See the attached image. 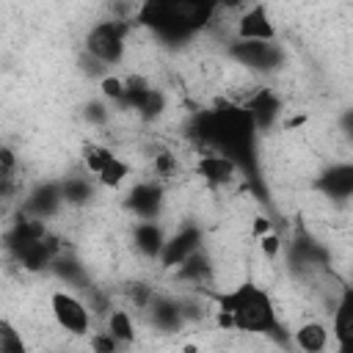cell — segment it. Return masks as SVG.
<instances>
[{"mask_svg":"<svg viewBox=\"0 0 353 353\" xmlns=\"http://www.w3.org/2000/svg\"><path fill=\"white\" fill-rule=\"evenodd\" d=\"M221 312L232 317V325L237 331H251V334H270L279 328L276 306L270 295L256 287V284H240L229 292L218 295Z\"/></svg>","mask_w":353,"mask_h":353,"instance_id":"obj_1","label":"cell"},{"mask_svg":"<svg viewBox=\"0 0 353 353\" xmlns=\"http://www.w3.org/2000/svg\"><path fill=\"white\" fill-rule=\"evenodd\" d=\"M127 25L119 19L110 22H99L91 28L88 39H85V50L91 58H97L102 66H113L124 58V36H127Z\"/></svg>","mask_w":353,"mask_h":353,"instance_id":"obj_2","label":"cell"},{"mask_svg":"<svg viewBox=\"0 0 353 353\" xmlns=\"http://www.w3.org/2000/svg\"><path fill=\"white\" fill-rule=\"evenodd\" d=\"M50 309H52L55 323H58L66 334L83 336V334L91 331V312H88V306H85L77 295H72V292H66V290H55V292L50 295Z\"/></svg>","mask_w":353,"mask_h":353,"instance_id":"obj_3","label":"cell"},{"mask_svg":"<svg viewBox=\"0 0 353 353\" xmlns=\"http://www.w3.org/2000/svg\"><path fill=\"white\" fill-rule=\"evenodd\" d=\"M237 36H240V41H273L276 28L262 6H251L237 19Z\"/></svg>","mask_w":353,"mask_h":353,"instance_id":"obj_4","label":"cell"},{"mask_svg":"<svg viewBox=\"0 0 353 353\" xmlns=\"http://www.w3.org/2000/svg\"><path fill=\"white\" fill-rule=\"evenodd\" d=\"M196 174H201L210 185H229L237 176V163L226 154H204L196 163Z\"/></svg>","mask_w":353,"mask_h":353,"instance_id":"obj_5","label":"cell"},{"mask_svg":"<svg viewBox=\"0 0 353 353\" xmlns=\"http://www.w3.org/2000/svg\"><path fill=\"white\" fill-rule=\"evenodd\" d=\"M127 204L138 218H154L160 212V204H163V190L154 182H141L130 190Z\"/></svg>","mask_w":353,"mask_h":353,"instance_id":"obj_6","label":"cell"},{"mask_svg":"<svg viewBox=\"0 0 353 353\" xmlns=\"http://www.w3.org/2000/svg\"><path fill=\"white\" fill-rule=\"evenodd\" d=\"M193 251H199V232L196 229H182L174 237H165V245L160 251V262L165 268H171V265H179Z\"/></svg>","mask_w":353,"mask_h":353,"instance_id":"obj_7","label":"cell"},{"mask_svg":"<svg viewBox=\"0 0 353 353\" xmlns=\"http://www.w3.org/2000/svg\"><path fill=\"white\" fill-rule=\"evenodd\" d=\"M132 243L143 256H160L165 245V234L160 223H154V218H141V223H135L132 229Z\"/></svg>","mask_w":353,"mask_h":353,"instance_id":"obj_8","label":"cell"},{"mask_svg":"<svg viewBox=\"0 0 353 353\" xmlns=\"http://www.w3.org/2000/svg\"><path fill=\"white\" fill-rule=\"evenodd\" d=\"M295 345L301 347V350H306V353H320V350H325V345H328V331H325V325L323 323H303L298 331H295Z\"/></svg>","mask_w":353,"mask_h":353,"instance_id":"obj_9","label":"cell"},{"mask_svg":"<svg viewBox=\"0 0 353 353\" xmlns=\"http://www.w3.org/2000/svg\"><path fill=\"white\" fill-rule=\"evenodd\" d=\"M61 201H63V196H61V188H55V185H47V188H39V190L30 196L28 207H30V210H33L39 218H44V215L55 212Z\"/></svg>","mask_w":353,"mask_h":353,"instance_id":"obj_10","label":"cell"},{"mask_svg":"<svg viewBox=\"0 0 353 353\" xmlns=\"http://www.w3.org/2000/svg\"><path fill=\"white\" fill-rule=\"evenodd\" d=\"M152 317H154V325H160V328H165V331H176V328L185 323L182 306L174 303V301H154Z\"/></svg>","mask_w":353,"mask_h":353,"instance_id":"obj_11","label":"cell"},{"mask_svg":"<svg viewBox=\"0 0 353 353\" xmlns=\"http://www.w3.org/2000/svg\"><path fill=\"white\" fill-rule=\"evenodd\" d=\"M127 176H130V165H127L121 157H116V154L97 171V179H99L102 188H119Z\"/></svg>","mask_w":353,"mask_h":353,"instance_id":"obj_12","label":"cell"},{"mask_svg":"<svg viewBox=\"0 0 353 353\" xmlns=\"http://www.w3.org/2000/svg\"><path fill=\"white\" fill-rule=\"evenodd\" d=\"M334 336H336L339 347H347V342H350V292H345L339 306L334 309Z\"/></svg>","mask_w":353,"mask_h":353,"instance_id":"obj_13","label":"cell"},{"mask_svg":"<svg viewBox=\"0 0 353 353\" xmlns=\"http://www.w3.org/2000/svg\"><path fill=\"white\" fill-rule=\"evenodd\" d=\"M108 334H110L119 345L132 342V336H135L132 317H130L124 309H113V312H110V317H108Z\"/></svg>","mask_w":353,"mask_h":353,"instance_id":"obj_14","label":"cell"},{"mask_svg":"<svg viewBox=\"0 0 353 353\" xmlns=\"http://www.w3.org/2000/svg\"><path fill=\"white\" fill-rule=\"evenodd\" d=\"M163 110H165V94H163V91H157V88H149V91H146V97H143V102L138 105V110H135V113H141V119L152 121V119H157Z\"/></svg>","mask_w":353,"mask_h":353,"instance_id":"obj_15","label":"cell"},{"mask_svg":"<svg viewBox=\"0 0 353 353\" xmlns=\"http://www.w3.org/2000/svg\"><path fill=\"white\" fill-rule=\"evenodd\" d=\"M61 196L69 204H83V201L91 199V185L85 179H66L63 188H61Z\"/></svg>","mask_w":353,"mask_h":353,"instance_id":"obj_16","label":"cell"},{"mask_svg":"<svg viewBox=\"0 0 353 353\" xmlns=\"http://www.w3.org/2000/svg\"><path fill=\"white\" fill-rule=\"evenodd\" d=\"M110 157H113V152H110L108 146H99V143H88V146L83 149V160H85L88 171H94V174H97Z\"/></svg>","mask_w":353,"mask_h":353,"instance_id":"obj_17","label":"cell"},{"mask_svg":"<svg viewBox=\"0 0 353 353\" xmlns=\"http://www.w3.org/2000/svg\"><path fill=\"white\" fill-rule=\"evenodd\" d=\"M0 350H3V353H19V350H25L22 336H19L6 320H0Z\"/></svg>","mask_w":353,"mask_h":353,"instance_id":"obj_18","label":"cell"},{"mask_svg":"<svg viewBox=\"0 0 353 353\" xmlns=\"http://www.w3.org/2000/svg\"><path fill=\"white\" fill-rule=\"evenodd\" d=\"M99 94H102L105 99H110V102H119L121 94H124V80H119V77H113V74H102V80H99Z\"/></svg>","mask_w":353,"mask_h":353,"instance_id":"obj_19","label":"cell"},{"mask_svg":"<svg viewBox=\"0 0 353 353\" xmlns=\"http://www.w3.org/2000/svg\"><path fill=\"white\" fill-rule=\"evenodd\" d=\"M259 240V248H262V254L268 256V259H273L279 251H281V240H279V234L270 229V232H265L262 237H256Z\"/></svg>","mask_w":353,"mask_h":353,"instance_id":"obj_20","label":"cell"},{"mask_svg":"<svg viewBox=\"0 0 353 353\" xmlns=\"http://www.w3.org/2000/svg\"><path fill=\"white\" fill-rule=\"evenodd\" d=\"M108 116H110V113L105 110V105H102V102H91V105L85 108V119H88V121H94V124H105V121H108Z\"/></svg>","mask_w":353,"mask_h":353,"instance_id":"obj_21","label":"cell"},{"mask_svg":"<svg viewBox=\"0 0 353 353\" xmlns=\"http://www.w3.org/2000/svg\"><path fill=\"white\" fill-rule=\"evenodd\" d=\"M174 168H176V157H171V154H157L154 157V171L160 176H168Z\"/></svg>","mask_w":353,"mask_h":353,"instance_id":"obj_22","label":"cell"},{"mask_svg":"<svg viewBox=\"0 0 353 353\" xmlns=\"http://www.w3.org/2000/svg\"><path fill=\"white\" fill-rule=\"evenodd\" d=\"M88 345H91L94 350H108V353L119 347V342H116L110 334H97V336H91V342H88Z\"/></svg>","mask_w":353,"mask_h":353,"instance_id":"obj_23","label":"cell"},{"mask_svg":"<svg viewBox=\"0 0 353 353\" xmlns=\"http://www.w3.org/2000/svg\"><path fill=\"white\" fill-rule=\"evenodd\" d=\"M270 229H273V223H270L265 215H256V218H254V234H256V237H262V234L270 232Z\"/></svg>","mask_w":353,"mask_h":353,"instance_id":"obj_24","label":"cell"}]
</instances>
